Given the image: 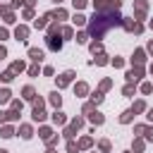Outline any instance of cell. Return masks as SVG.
Masks as SVG:
<instances>
[{
    "label": "cell",
    "instance_id": "cell-1",
    "mask_svg": "<svg viewBox=\"0 0 153 153\" xmlns=\"http://www.w3.org/2000/svg\"><path fill=\"white\" fill-rule=\"evenodd\" d=\"M122 19H124V17H120L117 10H115V12H96L93 19L88 22V36H93V38H103L112 26H120Z\"/></svg>",
    "mask_w": 153,
    "mask_h": 153
},
{
    "label": "cell",
    "instance_id": "cell-2",
    "mask_svg": "<svg viewBox=\"0 0 153 153\" xmlns=\"http://www.w3.org/2000/svg\"><path fill=\"white\" fill-rule=\"evenodd\" d=\"M45 43H48V48H50V50H55V53L62 48V38H60V26H57V24H53V26H50Z\"/></svg>",
    "mask_w": 153,
    "mask_h": 153
},
{
    "label": "cell",
    "instance_id": "cell-3",
    "mask_svg": "<svg viewBox=\"0 0 153 153\" xmlns=\"http://www.w3.org/2000/svg\"><path fill=\"white\" fill-rule=\"evenodd\" d=\"M122 26H124L127 31H134V33H141V31H143V26L136 24V22H131V19H122Z\"/></svg>",
    "mask_w": 153,
    "mask_h": 153
},
{
    "label": "cell",
    "instance_id": "cell-4",
    "mask_svg": "<svg viewBox=\"0 0 153 153\" xmlns=\"http://www.w3.org/2000/svg\"><path fill=\"white\" fill-rule=\"evenodd\" d=\"M72 79H74V72H72V69H67V72H62V74H60V79H57V86L62 88V86H67Z\"/></svg>",
    "mask_w": 153,
    "mask_h": 153
},
{
    "label": "cell",
    "instance_id": "cell-5",
    "mask_svg": "<svg viewBox=\"0 0 153 153\" xmlns=\"http://www.w3.org/2000/svg\"><path fill=\"white\" fill-rule=\"evenodd\" d=\"M33 120H36V122L45 120V112H43V100H36V105H33Z\"/></svg>",
    "mask_w": 153,
    "mask_h": 153
},
{
    "label": "cell",
    "instance_id": "cell-6",
    "mask_svg": "<svg viewBox=\"0 0 153 153\" xmlns=\"http://www.w3.org/2000/svg\"><path fill=\"white\" fill-rule=\"evenodd\" d=\"M141 74H143V69H141V67L129 69V72H127V81H129V84H131V81H139V79H141Z\"/></svg>",
    "mask_w": 153,
    "mask_h": 153
},
{
    "label": "cell",
    "instance_id": "cell-7",
    "mask_svg": "<svg viewBox=\"0 0 153 153\" xmlns=\"http://www.w3.org/2000/svg\"><path fill=\"white\" fill-rule=\"evenodd\" d=\"M26 36H29V29H26V26H17L14 38H17V41H26Z\"/></svg>",
    "mask_w": 153,
    "mask_h": 153
},
{
    "label": "cell",
    "instance_id": "cell-8",
    "mask_svg": "<svg viewBox=\"0 0 153 153\" xmlns=\"http://www.w3.org/2000/svg\"><path fill=\"white\" fill-rule=\"evenodd\" d=\"M29 57L36 60V62H41V60H43V50H41V48H29Z\"/></svg>",
    "mask_w": 153,
    "mask_h": 153
},
{
    "label": "cell",
    "instance_id": "cell-9",
    "mask_svg": "<svg viewBox=\"0 0 153 153\" xmlns=\"http://www.w3.org/2000/svg\"><path fill=\"white\" fill-rule=\"evenodd\" d=\"M19 134H22V139H31V134H33V131H31V127H29V124H22V127H19Z\"/></svg>",
    "mask_w": 153,
    "mask_h": 153
},
{
    "label": "cell",
    "instance_id": "cell-10",
    "mask_svg": "<svg viewBox=\"0 0 153 153\" xmlns=\"http://www.w3.org/2000/svg\"><path fill=\"white\" fill-rule=\"evenodd\" d=\"M131 60H134V62H136V67H139V65L146 60V57H143V50H141V48H139V50H134V57H131Z\"/></svg>",
    "mask_w": 153,
    "mask_h": 153
},
{
    "label": "cell",
    "instance_id": "cell-11",
    "mask_svg": "<svg viewBox=\"0 0 153 153\" xmlns=\"http://www.w3.org/2000/svg\"><path fill=\"white\" fill-rule=\"evenodd\" d=\"M50 17H53V14H43L41 19H36V29H43V26L48 24V19H50Z\"/></svg>",
    "mask_w": 153,
    "mask_h": 153
},
{
    "label": "cell",
    "instance_id": "cell-12",
    "mask_svg": "<svg viewBox=\"0 0 153 153\" xmlns=\"http://www.w3.org/2000/svg\"><path fill=\"white\" fill-rule=\"evenodd\" d=\"M74 91H76V96H86V93H88V86H86V84H76Z\"/></svg>",
    "mask_w": 153,
    "mask_h": 153
},
{
    "label": "cell",
    "instance_id": "cell-13",
    "mask_svg": "<svg viewBox=\"0 0 153 153\" xmlns=\"http://www.w3.org/2000/svg\"><path fill=\"white\" fill-rule=\"evenodd\" d=\"M143 12H146V2H143V0H139V2H136V14H139V19L143 17Z\"/></svg>",
    "mask_w": 153,
    "mask_h": 153
},
{
    "label": "cell",
    "instance_id": "cell-14",
    "mask_svg": "<svg viewBox=\"0 0 153 153\" xmlns=\"http://www.w3.org/2000/svg\"><path fill=\"white\" fill-rule=\"evenodd\" d=\"M22 93H24V98H26V100H33V98H36V96H33V88H31V86H24V91H22Z\"/></svg>",
    "mask_w": 153,
    "mask_h": 153
},
{
    "label": "cell",
    "instance_id": "cell-15",
    "mask_svg": "<svg viewBox=\"0 0 153 153\" xmlns=\"http://www.w3.org/2000/svg\"><path fill=\"white\" fill-rule=\"evenodd\" d=\"M91 122H93V124H103V115L93 110V112H91Z\"/></svg>",
    "mask_w": 153,
    "mask_h": 153
},
{
    "label": "cell",
    "instance_id": "cell-16",
    "mask_svg": "<svg viewBox=\"0 0 153 153\" xmlns=\"http://www.w3.org/2000/svg\"><path fill=\"white\" fill-rule=\"evenodd\" d=\"M50 103H53L55 108H60V103H62V98L57 96V91H55V93H50Z\"/></svg>",
    "mask_w": 153,
    "mask_h": 153
},
{
    "label": "cell",
    "instance_id": "cell-17",
    "mask_svg": "<svg viewBox=\"0 0 153 153\" xmlns=\"http://www.w3.org/2000/svg\"><path fill=\"white\" fill-rule=\"evenodd\" d=\"M0 136H5V139H10V136H14V129H12V127H2V131H0Z\"/></svg>",
    "mask_w": 153,
    "mask_h": 153
},
{
    "label": "cell",
    "instance_id": "cell-18",
    "mask_svg": "<svg viewBox=\"0 0 153 153\" xmlns=\"http://www.w3.org/2000/svg\"><path fill=\"white\" fill-rule=\"evenodd\" d=\"M72 22H74L76 26H81V24H86V17H84V14H74V19H72Z\"/></svg>",
    "mask_w": 153,
    "mask_h": 153
},
{
    "label": "cell",
    "instance_id": "cell-19",
    "mask_svg": "<svg viewBox=\"0 0 153 153\" xmlns=\"http://www.w3.org/2000/svg\"><path fill=\"white\" fill-rule=\"evenodd\" d=\"M53 122H55V124H65V115H62V112H55V115H53Z\"/></svg>",
    "mask_w": 153,
    "mask_h": 153
},
{
    "label": "cell",
    "instance_id": "cell-20",
    "mask_svg": "<svg viewBox=\"0 0 153 153\" xmlns=\"http://www.w3.org/2000/svg\"><path fill=\"white\" fill-rule=\"evenodd\" d=\"M50 134H53V131H50L48 127H43V129H41V139H43V141H48V139H53Z\"/></svg>",
    "mask_w": 153,
    "mask_h": 153
},
{
    "label": "cell",
    "instance_id": "cell-21",
    "mask_svg": "<svg viewBox=\"0 0 153 153\" xmlns=\"http://www.w3.org/2000/svg\"><path fill=\"white\" fill-rule=\"evenodd\" d=\"M10 96H12V93H10L7 88H2V91H0V103H7V100H10Z\"/></svg>",
    "mask_w": 153,
    "mask_h": 153
},
{
    "label": "cell",
    "instance_id": "cell-22",
    "mask_svg": "<svg viewBox=\"0 0 153 153\" xmlns=\"http://www.w3.org/2000/svg\"><path fill=\"white\" fill-rule=\"evenodd\" d=\"M10 69H12V72H22V69H24V62H12Z\"/></svg>",
    "mask_w": 153,
    "mask_h": 153
},
{
    "label": "cell",
    "instance_id": "cell-23",
    "mask_svg": "<svg viewBox=\"0 0 153 153\" xmlns=\"http://www.w3.org/2000/svg\"><path fill=\"white\" fill-rule=\"evenodd\" d=\"M143 108H146V105H143V100H136V103H134V108H131V110H134V112H141V110H143Z\"/></svg>",
    "mask_w": 153,
    "mask_h": 153
},
{
    "label": "cell",
    "instance_id": "cell-24",
    "mask_svg": "<svg viewBox=\"0 0 153 153\" xmlns=\"http://www.w3.org/2000/svg\"><path fill=\"white\" fill-rule=\"evenodd\" d=\"M131 115H134V110H127V112L120 117V122H129V120H131Z\"/></svg>",
    "mask_w": 153,
    "mask_h": 153
},
{
    "label": "cell",
    "instance_id": "cell-25",
    "mask_svg": "<svg viewBox=\"0 0 153 153\" xmlns=\"http://www.w3.org/2000/svg\"><path fill=\"white\" fill-rule=\"evenodd\" d=\"M53 17H57V19H65V17H67V12H65V10H55V12H53Z\"/></svg>",
    "mask_w": 153,
    "mask_h": 153
},
{
    "label": "cell",
    "instance_id": "cell-26",
    "mask_svg": "<svg viewBox=\"0 0 153 153\" xmlns=\"http://www.w3.org/2000/svg\"><path fill=\"white\" fill-rule=\"evenodd\" d=\"M12 79H14V72H12V69H10V72H5V74H2V81H12Z\"/></svg>",
    "mask_w": 153,
    "mask_h": 153
},
{
    "label": "cell",
    "instance_id": "cell-27",
    "mask_svg": "<svg viewBox=\"0 0 153 153\" xmlns=\"http://www.w3.org/2000/svg\"><path fill=\"white\" fill-rule=\"evenodd\" d=\"M88 146H91V139H88V136H86V139H81V141H79V148H88Z\"/></svg>",
    "mask_w": 153,
    "mask_h": 153
},
{
    "label": "cell",
    "instance_id": "cell-28",
    "mask_svg": "<svg viewBox=\"0 0 153 153\" xmlns=\"http://www.w3.org/2000/svg\"><path fill=\"white\" fill-rule=\"evenodd\" d=\"M93 62H96V65H108V60H105V55H98V57H96Z\"/></svg>",
    "mask_w": 153,
    "mask_h": 153
},
{
    "label": "cell",
    "instance_id": "cell-29",
    "mask_svg": "<svg viewBox=\"0 0 153 153\" xmlns=\"http://www.w3.org/2000/svg\"><path fill=\"white\" fill-rule=\"evenodd\" d=\"M5 22H14V14L10 10H5Z\"/></svg>",
    "mask_w": 153,
    "mask_h": 153
},
{
    "label": "cell",
    "instance_id": "cell-30",
    "mask_svg": "<svg viewBox=\"0 0 153 153\" xmlns=\"http://www.w3.org/2000/svg\"><path fill=\"white\" fill-rule=\"evenodd\" d=\"M62 36H65V38H72V29L65 26V29H62Z\"/></svg>",
    "mask_w": 153,
    "mask_h": 153
},
{
    "label": "cell",
    "instance_id": "cell-31",
    "mask_svg": "<svg viewBox=\"0 0 153 153\" xmlns=\"http://www.w3.org/2000/svg\"><path fill=\"white\" fill-rule=\"evenodd\" d=\"M91 53H93V55L100 53V43H91Z\"/></svg>",
    "mask_w": 153,
    "mask_h": 153
},
{
    "label": "cell",
    "instance_id": "cell-32",
    "mask_svg": "<svg viewBox=\"0 0 153 153\" xmlns=\"http://www.w3.org/2000/svg\"><path fill=\"white\" fill-rule=\"evenodd\" d=\"M131 93H134V86L127 84V86H124V96H131Z\"/></svg>",
    "mask_w": 153,
    "mask_h": 153
},
{
    "label": "cell",
    "instance_id": "cell-33",
    "mask_svg": "<svg viewBox=\"0 0 153 153\" xmlns=\"http://www.w3.org/2000/svg\"><path fill=\"white\" fill-rule=\"evenodd\" d=\"M141 148H143V141H139V139H136V141H134V151H136V153H139V151H141Z\"/></svg>",
    "mask_w": 153,
    "mask_h": 153
},
{
    "label": "cell",
    "instance_id": "cell-34",
    "mask_svg": "<svg viewBox=\"0 0 153 153\" xmlns=\"http://www.w3.org/2000/svg\"><path fill=\"white\" fill-rule=\"evenodd\" d=\"M72 2H74V7H76V10H81V7L86 5V0H72Z\"/></svg>",
    "mask_w": 153,
    "mask_h": 153
},
{
    "label": "cell",
    "instance_id": "cell-35",
    "mask_svg": "<svg viewBox=\"0 0 153 153\" xmlns=\"http://www.w3.org/2000/svg\"><path fill=\"white\" fill-rule=\"evenodd\" d=\"M76 43H86V33H76Z\"/></svg>",
    "mask_w": 153,
    "mask_h": 153
},
{
    "label": "cell",
    "instance_id": "cell-36",
    "mask_svg": "<svg viewBox=\"0 0 153 153\" xmlns=\"http://www.w3.org/2000/svg\"><path fill=\"white\" fill-rule=\"evenodd\" d=\"M112 65H115V67H122V65H124V60H122V57H115V60H112Z\"/></svg>",
    "mask_w": 153,
    "mask_h": 153
},
{
    "label": "cell",
    "instance_id": "cell-37",
    "mask_svg": "<svg viewBox=\"0 0 153 153\" xmlns=\"http://www.w3.org/2000/svg\"><path fill=\"white\" fill-rule=\"evenodd\" d=\"M141 91H143V93H151V91H153V86H151V84H143V86H141Z\"/></svg>",
    "mask_w": 153,
    "mask_h": 153
},
{
    "label": "cell",
    "instance_id": "cell-38",
    "mask_svg": "<svg viewBox=\"0 0 153 153\" xmlns=\"http://www.w3.org/2000/svg\"><path fill=\"white\" fill-rule=\"evenodd\" d=\"M143 134H146V139H148V141H153V129H143Z\"/></svg>",
    "mask_w": 153,
    "mask_h": 153
},
{
    "label": "cell",
    "instance_id": "cell-39",
    "mask_svg": "<svg viewBox=\"0 0 153 153\" xmlns=\"http://www.w3.org/2000/svg\"><path fill=\"white\" fill-rule=\"evenodd\" d=\"M110 148V141H100V151H108Z\"/></svg>",
    "mask_w": 153,
    "mask_h": 153
},
{
    "label": "cell",
    "instance_id": "cell-40",
    "mask_svg": "<svg viewBox=\"0 0 153 153\" xmlns=\"http://www.w3.org/2000/svg\"><path fill=\"white\" fill-rule=\"evenodd\" d=\"M0 38H7V31L5 29H0Z\"/></svg>",
    "mask_w": 153,
    "mask_h": 153
},
{
    "label": "cell",
    "instance_id": "cell-41",
    "mask_svg": "<svg viewBox=\"0 0 153 153\" xmlns=\"http://www.w3.org/2000/svg\"><path fill=\"white\" fill-rule=\"evenodd\" d=\"M5 55H7V50H5L2 45H0V57H5Z\"/></svg>",
    "mask_w": 153,
    "mask_h": 153
},
{
    "label": "cell",
    "instance_id": "cell-42",
    "mask_svg": "<svg viewBox=\"0 0 153 153\" xmlns=\"http://www.w3.org/2000/svg\"><path fill=\"white\" fill-rule=\"evenodd\" d=\"M146 117H148V120L153 122V110H148V115H146Z\"/></svg>",
    "mask_w": 153,
    "mask_h": 153
},
{
    "label": "cell",
    "instance_id": "cell-43",
    "mask_svg": "<svg viewBox=\"0 0 153 153\" xmlns=\"http://www.w3.org/2000/svg\"><path fill=\"white\" fill-rule=\"evenodd\" d=\"M148 50H151V53H153V41H151V43H148Z\"/></svg>",
    "mask_w": 153,
    "mask_h": 153
},
{
    "label": "cell",
    "instance_id": "cell-44",
    "mask_svg": "<svg viewBox=\"0 0 153 153\" xmlns=\"http://www.w3.org/2000/svg\"><path fill=\"white\" fill-rule=\"evenodd\" d=\"M148 26H151V29H153V19H151V22H148Z\"/></svg>",
    "mask_w": 153,
    "mask_h": 153
},
{
    "label": "cell",
    "instance_id": "cell-45",
    "mask_svg": "<svg viewBox=\"0 0 153 153\" xmlns=\"http://www.w3.org/2000/svg\"><path fill=\"white\" fill-rule=\"evenodd\" d=\"M55 2H62V0H55Z\"/></svg>",
    "mask_w": 153,
    "mask_h": 153
},
{
    "label": "cell",
    "instance_id": "cell-46",
    "mask_svg": "<svg viewBox=\"0 0 153 153\" xmlns=\"http://www.w3.org/2000/svg\"><path fill=\"white\" fill-rule=\"evenodd\" d=\"M0 153H7V151H0Z\"/></svg>",
    "mask_w": 153,
    "mask_h": 153
},
{
    "label": "cell",
    "instance_id": "cell-47",
    "mask_svg": "<svg viewBox=\"0 0 153 153\" xmlns=\"http://www.w3.org/2000/svg\"><path fill=\"white\" fill-rule=\"evenodd\" d=\"M151 72H153V67H151Z\"/></svg>",
    "mask_w": 153,
    "mask_h": 153
}]
</instances>
